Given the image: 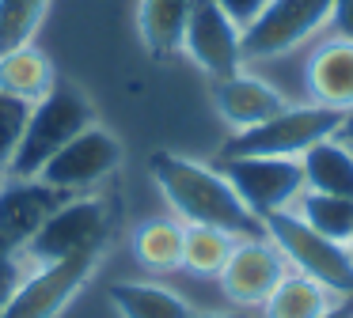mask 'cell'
<instances>
[{
	"label": "cell",
	"mask_w": 353,
	"mask_h": 318,
	"mask_svg": "<svg viewBox=\"0 0 353 318\" xmlns=\"http://www.w3.org/2000/svg\"><path fill=\"white\" fill-rule=\"evenodd\" d=\"M327 27L334 30L338 38H350L353 42V0H330Z\"/></svg>",
	"instance_id": "26"
},
{
	"label": "cell",
	"mask_w": 353,
	"mask_h": 318,
	"mask_svg": "<svg viewBox=\"0 0 353 318\" xmlns=\"http://www.w3.org/2000/svg\"><path fill=\"white\" fill-rule=\"evenodd\" d=\"M285 273H289V262L274 246V239L270 235H251V239H236L216 280H221V292L236 307L254 310L270 299V292L281 284Z\"/></svg>",
	"instance_id": "10"
},
{
	"label": "cell",
	"mask_w": 353,
	"mask_h": 318,
	"mask_svg": "<svg viewBox=\"0 0 353 318\" xmlns=\"http://www.w3.org/2000/svg\"><path fill=\"white\" fill-rule=\"evenodd\" d=\"M125 151H122V140L110 133L107 125L92 121L88 129H80L54 159L39 171V178L46 186L61 189V193H92L99 182H107L110 174L122 167Z\"/></svg>",
	"instance_id": "8"
},
{
	"label": "cell",
	"mask_w": 353,
	"mask_h": 318,
	"mask_svg": "<svg viewBox=\"0 0 353 318\" xmlns=\"http://www.w3.org/2000/svg\"><path fill=\"white\" fill-rule=\"evenodd\" d=\"M31 106L34 103H27V98L0 91V174L8 171L12 156H16L19 140H23V129H27V118H31Z\"/></svg>",
	"instance_id": "24"
},
{
	"label": "cell",
	"mask_w": 353,
	"mask_h": 318,
	"mask_svg": "<svg viewBox=\"0 0 353 318\" xmlns=\"http://www.w3.org/2000/svg\"><path fill=\"white\" fill-rule=\"evenodd\" d=\"M54 87H57L54 61H50L34 42L19 45V50H8L0 57V91L19 95V98H27V103H39V98L50 95Z\"/></svg>",
	"instance_id": "16"
},
{
	"label": "cell",
	"mask_w": 353,
	"mask_h": 318,
	"mask_svg": "<svg viewBox=\"0 0 353 318\" xmlns=\"http://www.w3.org/2000/svg\"><path fill=\"white\" fill-rule=\"evenodd\" d=\"M148 171H152V182L160 186V193L168 197L171 212H175L183 224L221 227V231L236 235V239L266 235L262 220L239 201L232 182L224 178L216 167L175 156V151H152Z\"/></svg>",
	"instance_id": "1"
},
{
	"label": "cell",
	"mask_w": 353,
	"mask_h": 318,
	"mask_svg": "<svg viewBox=\"0 0 353 318\" xmlns=\"http://www.w3.org/2000/svg\"><path fill=\"white\" fill-rule=\"evenodd\" d=\"M236 235L205 224H183V269L194 277H221Z\"/></svg>",
	"instance_id": "22"
},
{
	"label": "cell",
	"mask_w": 353,
	"mask_h": 318,
	"mask_svg": "<svg viewBox=\"0 0 353 318\" xmlns=\"http://www.w3.org/2000/svg\"><path fill=\"white\" fill-rule=\"evenodd\" d=\"M292 212H296L307 227H315L319 235L350 246V239H353V197H334V193L304 189V193L296 197V204H292Z\"/></svg>",
	"instance_id": "21"
},
{
	"label": "cell",
	"mask_w": 353,
	"mask_h": 318,
	"mask_svg": "<svg viewBox=\"0 0 353 318\" xmlns=\"http://www.w3.org/2000/svg\"><path fill=\"white\" fill-rule=\"evenodd\" d=\"M23 273H27L23 257L0 242V310H4V303L12 299V292H16V284L23 280Z\"/></svg>",
	"instance_id": "25"
},
{
	"label": "cell",
	"mask_w": 353,
	"mask_h": 318,
	"mask_svg": "<svg viewBox=\"0 0 353 318\" xmlns=\"http://www.w3.org/2000/svg\"><path fill=\"white\" fill-rule=\"evenodd\" d=\"M194 318H254L247 310H228V315H194Z\"/></svg>",
	"instance_id": "30"
},
{
	"label": "cell",
	"mask_w": 353,
	"mask_h": 318,
	"mask_svg": "<svg viewBox=\"0 0 353 318\" xmlns=\"http://www.w3.org/2000/svg\"><path fill=\"white\" fill-rule=\"evenodd\" d=\"M110 307L122 318H194L190 303L152 280H118L110 284Z\"/></svg>",
	"instance_id": "17"
},
{
	"label": "cell",
	"mask_w": 353,
	"mask_h": 318,
	"mask_svg": "<svg viewBox=\"0 0 353 318\" xmlns=\"http://www.w3.org/2000/svg\"><path fill=\"white\" fill-rule=\"evenodd\" d=\"M304 186L315 193L353 197V148L338 136H323L300 156Z\"/></svg>",
	"instance_id": "15"
},
{
	"label": "cell",
	"mask_w": 353,
	"mask_h": 318,
	"mask_svg": "<svg viewBox=\"0 0 353 318\" xmlns=\"http://www.w3.org/2000/svg\"><path fill=\"white\" fill-rule=\"evenodd\" d=\"M327 15L330 0H266V8L243 27V61H266L296 50L304 38L327 27Z\"/></svg>",
	"instance_id": "9"
},
{
	"label": "cell",
	"mask_w": 353,
	"mask_h": 318,
	"mask_svg": "<svg viewBox=\"0 0 353 318\" xmlns=\"http://www.w3.org/2000/svg\"><path fill=\"white\" fill-rule=\"evenodd\" d=\"M216 171L232 182L239 201L259 220H270L274 212H289L296 197L307 189L300 159L285 156H221Z\"/></svg>",
	"instance_id": "6"
},
{
	"label": "cell",
	"mask_w": 353,
	"mask_h": 318,
	"mask_svg": "<svg viewBox=\"0 0 353 318\" xmlns=\"http://www.w3.org/2000/svg\"><path fill=\"white\" fill-rule=\"evenodd\" d=\"M103 250H88V254L65 257L54 265H34L23 273V280L16 284L12 299L4 303L0 318H57L77 292L92 280L95 265H99Z\"/></svg>",
	"instance_id": "7"
},
{
	"label": "cell",
	"mask_w": 353,
	"mask_h": 318,
	"mask_svg": "<svg viewBox=\"0 0 353 318\" xmlns=\"http://www.w3.org/2000/svg\"><path fill=\"white\" fill-rule=\"evenodd\" d=\"M107 227H110V209L103 197L72 193L27 239L19 257H23L27 269H34V265H54L65 262V257L88 254V250H107Z\"/></svg>",
	"instance_id": "3"
},
{
	"label": "cell",
	"mask_w": 353,
	"mask_h": 318,
	"mask_svg": "<svg viewBox=\"0 0 353 318\" xmlns=\"http://www.w3.org/2000/svg\"><path fill=\"white\" fill-rule=\"evenodd\" d=\"M65 197L69 193L46 186L42 178H8L0 186V242L19 254Z\"/></svg>",
	"instance_id": "12"
},
{
	"label": "cell",
	"mask_w": 353,
	"mask_h": 318,
	"mask_svg": "<svg viewBox=\"0 0 353 318\" xmlns=\"http://www.w3.org/2000/svg\"><path fill=\"white\" fill-rule=\"evenodd\" d=\"M50 0H0V57L39 34Z\"/></svg>",
	"instance_id": "23"
},
{
	"label": "cell",
	"mask_w": 353,
	"mask_h": 318,
	"mask_svg": "<svg viewBox=\"0 0 353 318\" xmlns=\"http://www.w3.org/2000/svg\"><path fill=\"white\" fill-rule=\"evenodd\" d=\"M262 227H266L274 246L281 250L285 262L296 273L319 280V284L334 295H353V254H350L345 242H334V239H327V235H319L292 209L274 212L270 220H262Z\"/></svg>",
	"instance_id": "4"
},
{
	"label": "cell",
	"mask_w": 353,
	"mask_h": 318,
	"mask_svg": "<svg viewBox=\"0 0 353 318\" xmlns=\"http://www.w3.org/2000/svg\"><path fill=\"white\" fill-rule=\"evenodd\" d=\"M216 4H221L224 12H228L232 19L239 23V27H247V23H251L254 15H259L262 8H266V0H216Z\"/></svg>",
	"instance_id": "27"
},
{
	"label": "cell",
	"mask_w": 353,
	"mask_h": 318,
	"mask_svg": "<svg viewBox=\"0 0 353 318\" xmlns=\"http://www.w3.org/2000/svg\"><path fill=\"white\" fill-rule=\"evenodd\" d=\"M95 121L92 98L84 91H77L72 83H57L50 95H42L31 106L23 140H19L16 156L8 163V178H39V171L80 133Z\"/></svg>",
	"instance_id": "2"
},
{
	"label": "cell",
	"mask_w": 353,
	"mask_h": 318,
	"mask_svg": "<svg viewBox=\"0 0 353 318\" xmlns=\"http://www.w3.org/2000/svg\"><path fill=\"white\" fill-rule=\"evenodd\" d=\"M334 136L353 148V106H350V110H342V121H338V133H334Z\"/></svg>",
	"instance_id": "29"
},
{
	"label": "cell",
	"mask_w": 353,
	"mask_h": 318,
	"mask_svg": "<svg viewBox=\"0 0 353 318\" xmlns=\"http://www.w3.org/2000/svg\"><path fill=\"white\" fill-rule=\"evenodd\" d=\"M213 103H216V114H221L236 133L274 118L277 110L289 106L274 83H266L262 76L247 72V68H236V72L213 80Z\"/></svg>",
	"instance_id": "13"
},
{
	"label": "cell",
	"mask_w": 353,
	"mask_h": 318,
	"mask_svg": "<svg viewBox=\"0 0 353 318\" xmlns=\"http://www.w3.org/2000/svg\"><path fill=\"white\" fill-rule=\"evenodd\" d=\"M307 95L327 110H350L353 106V42L350 38H327L315 45L307 61Z\"/></svg>",
	"instance_id": "14"
},
{
	"label": "cell",
	"mask_w": 353,
	"mask_h": 318,
	"mask_svg": "<svg viewBox=\"0 0 353 318\" xmlns=\"http://www.w3.org/2000/svg\"><path fill=\"white\" fill-rule=\"evenodd\" d=\"M338 295L327 292L319 280L304 277V273H285L281 284L270 292V299L262 303V318H319L323 310L334 303Z\"/></svg>",
	"instance_id": "20"
},
{
	"label": "cell",
	"mask_w": 353,
	"mask_h": 318,
	"mask_svg": "<svg viewBox=\"0 0 353 318\" xmlns=\"http://www.w3.org/2000/svg\"><path fill=\"white\" fill-rule=\"evenodd\" d=\"M342 110H327L319 103H300V106H285L274 118L259 121L251 129H239L228 144L221 148V156H285V159H300L315 140L338 133Z\"/></svg>",
	"instance_id": "5"
},
{
	"label": "cell",
	"mask_w": 353,
	"mask_h": 318,
	"mask_svg": "<svg viewBox=\"0 0 353 318\" xmlns=\"http://www.w3.org/2000/svg\"><path fill=\"white\" fill-rule=\"evenodd\" d=\"M130 246L148 273L183 269V220H141Z\"/></svg>",
	"instance_id": "19"
},
{
	"label": "cell",
	"mask_w": 353,
	"mask_h": 318,
	"mask_svg": "<svg viewBox=\"0 0 353 318\" xmlns=\"http://www.w3.org/2000/svg\"><path fill=\"white\" fill-rule=\"evenodd\" d=\"M239 38H243V27L224 12L216 0H194L179 50H183L209 80H221V76L243 68Z\"/></svg>",
	"instance_id": "11"
},
{
	"label": "cell",
	"mask_w": 353,
	"mask_h": 318,
	"mask_svg": "<svg viewBox=\"0 0 353 318\" xmlns=\"http://www.w3.org/2000/svg\"><path fill=\"white\" fill-rule=\"evenodd\" d=\"M319 318H353V295H338V299L330 303Z\"/></svg>",
	"instance_id": "28"
},
{
	"label": "cell",
	"mask_w": 353,
	"mask_h": 318,
	"mask_svg": "<svg viewBox=\"0 0 353 318\" xmlns=\"http://www.w3.org/2000/svg\"><path fill=\"white\" fill-rule=\"evenodd\" d=\"M350 254H353V239H350Z\"/></svg>",
	"instance_id": "31"
},
{
	"label": "cell",
	"mask_w": 353,
	"mask_h": 318,
	"mask_svg": "<svg viewBox=\"0 0 353 318\" xmlns=\"http://www.w3.org/2000/svg\"><path fill=\"white\" fill-rule=\"evenodd\" d=\"M194 0H141L137 4V30L152 57H171L183 45V30L190 19Z\"/></svg>",
	"instance_id": "18"
}]
</instances>
